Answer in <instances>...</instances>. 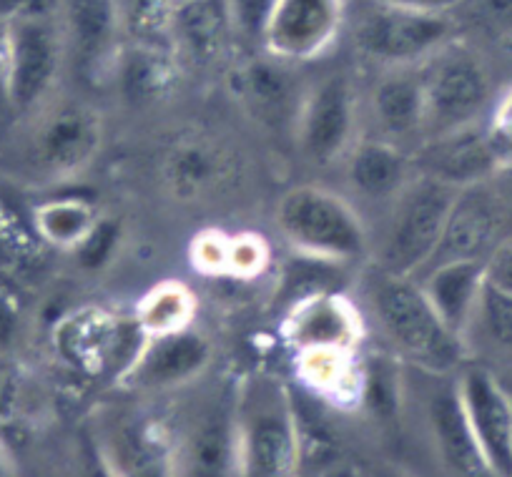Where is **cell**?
<instances>
[{
  "label": "cell",
  "instance_id": "cell-47",
  "mask_svg": "<svg viewBox=\"0 0 512 477\" xmlns=\"http://www.w3.org/2000/svg\"><path fill=\"white\" fill-rule=\"evenodd\" d=\"M8 475H11V465H8L6 452H3V447H0V477H8Z\"/></svg>",
  "mask_w": 512,
  "mask_h": 477
},
{
  "label": "cell",
  "instance_id": "cell-18",
  "mask_svg": "<svg viewBox=\"0 0 512 477\" xmlns=\"http://www.w3.org/2000/svg\"><path fill=\"white\" fill-rule=\"evenodd\" d=\"M512 234L502 206L497 204L490 184H477L457 194L455 206L447 216L442 242L437 247L432 264L457 262V259H475L485 262L487 254ZM430 264V267H432Z\"/></svg>",
  "mask_w": 512,
  "mask_h": 477
},
{
  "label": "cell",
  "instance_id": "cell-24",
  "mask_svg": "<svg viewBox=\"0 0 512 477\" xmlns=\"http://www.w3.org/2000/svg\"><path fill=\"white\" fill-rule=\"evenodd\" d=\"M239 38L229 0H186L176 6L174 51L209 66L229 53Z\"/></svg>",
  "mask_w": 512,
  "mask_h": 477
},
{
  "label": "cell",
  "instance_id": "cell-33",
  "mask_svg": "<svg viewBox=\"0 0 512 477\" xmlns=\"http://www.w3.org/2000/svg\"><path fill=\"white\" fill-rule=\"evenodd\" d=\"M475 322L485 327L492 342L512 352V294H502L485 284Z\"/></svg>",
  "mask_w": 512,
  "mask_h": 477
},
{
  "label": "cell",
  "instance_id": "cell-43",
  "mask_svg": "<svg viewBox=\"0 0 512 477\" xmlns=\"http://www.w3.org/2000/svg\"><path fill=\"white\" fill-rule=\"evenodd\" d=\"M11 86V23L0 21V98L8 101Z\"/></svg>",
  "mask_w": 512,
  "mask_h": 477
},
{
  "label": "cell",
  "instance_id": "cell-23",
  "mask_svg": "<svg viewBox=\"0 0 512 477\" xmlns=\"http://www.w3.org/2000/svg\"><path fill=\"white\" fill-rule=\"evenodd\" d=\"M422 292L430 299L442 322L465 337L477 317L482 292H485V262L457 259L427 267L420 277Z\"/></svg>",
  "mask_w": 512,
  "mask_h": 477
},
{
  "label": "cell",
  "instance_id": "cell-14",
  "mask_svg": "<svg viewBox=\"0 0 512 477\" xmlns=\"http://www.w3.org/2000/svg\"><path fill=\"white\" fill-rule=\"evenodd\" d=\"M304 78L297 63L282 61L269 53L246 58L231 73V88L241 106L269 129H292L297 126L299 108L307 96Z\"/></svg>",
  "mask_w": 512,
  "mask_h": 477
},
{
  "label": "cell",
  "instance_id": "cell-10",
  "mask_svg": "<svg viewBox=\"0 0 512 477\" xmlns=\"http://www.w3.org/2000/svg\"><path fill=\"white\" fill-rule=\"evenodd\" d=\"M61 16L11 23V86L8 101L18 111H33L56 88L66 66Z\"/></svg>",
  "mask_w": 512,
  "mask_h": 477
},
{
  "label": "cell",
  "instance_id": "cell-2",
  "mask_svg": "<svg viewBox=\"0 0 512 477\" xmlns=\"http://www.w3.org/2000/svg\"><path fill=\"white\" fill-rule=\"evenodd\" d=\"M239 477H299L302 437L292 395L269 375L236 387Z\"/></svg>",
  "mask_w": 512,
  "mask_h": 477
},
{
  "label": "cell",
  "instance_id": "cell-28",
  "mask_svg": "<svg viewBox=\"0 0 512 477\" xmlns=\"http://www.w3.org/2000/svg\"><path fill=\"white\" fill-rule=\"evenodd\" d=\"M357 352L339 349H314L297 354V375L314 392L337 400L362 395V367Z\"/></svg>",
  "mask_w": 512,
  "mask_h": 477
},
{
  "label": "cell",
  "instance_id": "cell-1",
  "mask_svg": "<svg viewBox=\"0 0 512 477\" xmlns=\"http://www.w3.org/2000/svg\"><path fill=\"white\" fill-rule=\"evenodd\" d=\"M369 302L384 337L407 362L430 375H452L465 367V337L442 322L415 277L379 272Z\"/></svg>",
  "mask_w": 512,
  "mask_h": 477
},
{
  "label": "cell",
  "instance_id": "cell-49",
  "mask_svg": "<svg viewBox=\"0 0 512 477\" xmlns=\"http://www.w3.org/2000/svg\"><path fill=\"white\" fill-rule=\"evenodd\" d=\"M176 3H186V0H176Z\"/></svg>",
  "mask_w": 512,
  "mask_h": 477
},
{
  "label": "cell",
  "instance_id": "cell-48",
  "mask_svg": "<svg viewBox=\"0 0 512 477\" xmlns=\"http://www.w3.org/2000/svg\"><path fill=\"white\" fill-rule=\"evenodd\" d=\"M299 477H322V475H304V472H302V475H299Z\"/></svg>",
  "mask_w": 512,
  "mask_h": 477
},
{
  "label": "cell",
  "instance_id": "cell-22",
  "mask_svg": "<svg viewBox=\"0 0 512 477\" xmlns=\"http://www.w3.org/2000/svg\"><path fill=\"white\" fill-rule=\"evenodd\" d=\"M342 161L354 194L377 204H392L415 176L412 151L382 136L357 139Z\"/></svg>",
  "mask_w": 512,
  "mask_h": 477
},
{
  "label": "cell",
  "instance_id": "cell-46",
  "mask_svg": "<svg viewBox=\"0 0 512 477\" xmlns=\"http://www.w3.org/2000/svg\"><path fill=\"white\" fill-rule=\"evenodd\" d=\"M369 477H412V475H410V472L400 470V467L382 465V467H377V470H374L372 475H369Z\"/></svg>",
  "mask_w": 512,
  "mask_h": 477
},
{
  "label": "cell",
  "instance_id": "cell-29",
  "mask_svg": "<svg viewBox=\"0 0 512 477\" xmlns=\"http://www.w3.org/2000/svg\"><path fill=\"white\" fill-rule=\"evenodd\" d=\"M176 0H116L123 43L174 51Z\"/></svg>",
  "mask_w": 512,
  "mask_h": 477
},
{
  "label": "cell",
  "instance_id": "cell-17",
  "mask_svg": "<svg viewBox=\"0 0 512 477\" xmlns=\"http://www.w3.org/2000/svg\"><path fill=\"white\" fill-rule=\"evenodd\" d=\"M412 166L415 174L460 191L485 184L500 169L487 141L485 121L420 141L412 151Z\"/></svg>",
  "mask_w": 512,
  "mask_h": 477
},
{
  "label": "cell",
  "instance_id": "cell-31",
  "mask_svg": "<svg viewBox=\"0 0 512 477\" xmlns=\"http://www.w3.org/2000/svg\"><path fill=\"white\" fill-rule=\"evenodd\" d=\"M96 221L98 211L86 199H53L36 211V226L43 239L71 252L91 234Z\"/></svg>",
  "mask_w": 512,
  "mask_h": 477
},
{
  "label": "cell",
  "instance_id": "cell-15",
  "mask_svg": "<svg viewBox=\"0 0 512 477\" xmlns=\"http://www.w3.org/2000/svg\"><path fill=\"white\" fill-rule=\"evenodd\" d=\"M146 342L136 319H118L103 309H83L71 314L58 329V347L66 360L88 372L113 370L121 362V375L128 370ZM118 375V377H121Z\"/></svg>",
  "mask_w": 512,
  "mask_h": 477
},
{
  "label": "cell",
  "instance_id": "cell-25",
  "mask_svg": "<svg viewBox=\"0 0 512 477\" xmlns=\"http://www.w3.org/2000/svg\"><path fill=\"white\" fill-rule=\"evenodd\" d=\"M427 420H430L432 440L442 462L455 477H492L480 445L470 430L465 410L460 405L457 387H442L430 397L427 405Z\"/></svg>",
  "mask_w": 512,
  "mask_h": 477
},
{
  "label": "cell",
  "instance_id": "cell-3",
  "mask_svg": "<svg viewBox=\"0 0 512 477\" xmlns=\"http://www.w3.org/2000/svg\"><path fill=\"white\" fill-rule=\"evenodd\" d=\"M277 229L297 254L344 267L367 257L369 234L344 196L324 186H294L277 204Z\"/></svg>",
  "mask_w": 512,
  "mask_h": 477
},
{
  "label": "cell",
  "instance_id": "cell-36",
  "mask_svg": "<svg viewBox=\"0 0 512 477\" xmlns=\"http://www.w3.org/2000/svg\"><path fill=\"white\" fill-rule=\"evenodd\" d=\"M269 252L264 239L251 234L231 236L229 244V274L234 277H254L267 264Z\"/></svg>",
  "mask_w": 512,
  "mask_h": 477
},
{
  "label": "cell",
  "instance_id": "cell-30",
  "mask_svg": "<svg viewBox=\"0 0 512 477\" xmlns=\"http://www.w3.org/2000/svg\"><path fill=\"white\" fill-rule=\"evenodd\" d=\"M196 317V297L186 284L181 282H161L151 289L141 304L136 307L134 319L144 329L146 337L156 334L179 332V329L194 327Z\"/></svg>",
  "mask_w": 512,
  "mask_h": 477
},
{
  "label": "cell",
  "instance_id": "cell-27",
  "mask_svg": "<svg viewBox=\"0 0 512 477\" xmlns=\"http://www.w3.org/2000/svg\"><path fill=\"white\" fill-rule=\"evenodd\" d=\"M231 156L206 136L176 141L164 159V179L179 199H199L229 176Z\"/></svg>",
  "mask_w": 512,
  "mask_h": 477
},
{
  "label": "cell",
  "instance_id": "cell-44",
  "mask_svg": "<svg viewBox=\"0 0 512 477\" xmlns=\"http://www.w3.org/2000/svg\"><path fill=\"white\" fill-rule=\"evenodd\" d=\"M379 3H390V6L412 8V11L427 13H452L465 3V0H379Z\"/></svg>",
  "mask_w": 512,
  "mask_h": 477
},
{
  "label": "cell",
  "instance_id": "cell-35",
  "mask_svg": "<svg viewBox=\"0 0 512 477\" xmlns=\"http://www.w3.org/2000/svg\"><path fill=\"white\" fill-rule=\"evenodd\" d=\"M472 16L482 31L512 56V0H475Z\"/></svg>",
  "mask_w": 512,
  "mask_h": 477
},
{
  "label": "cell",
  "instance_id": "cell-45",
  "mask_svg": "<svg viewBox=\"0 0 512 477\" xmlns=\"http://www.w3.org/2000/svg\"><path fill=\"white\" fill-rule=\"evenodd\" d=\"M322 477H362V475H359L352 465H344V462H339L337 465V462H334V465H329L327 470L322 472Z\"/></svg>",
  "mask_w": 512,
  "mask_h": 477
},
{
  "label": "cell",
  "instance_id": "cell-13",
  "mask_svg": "<svg viewBox=\"0 0 512 477\" xmlns=\"http://www.w3.org/2000/svg\"><path fill=\"white\" fill-rule=\"evenodd\" d=\"M455 387L492 477H512V397L480 365L462 367Z\"/></svg>",
  "mask_w": 512,
  "mask_h": 477
},
{
  "label": "cell",
  "instance_id": "cell-16",
  "mask_svg": "<svg viewBox=\"0 0 512 477\" xmlns=\"http://www.w3.org/2000/svg\"><path fill=\"white\" fill-rule=\"evenodd\" d=\"M61 28L73 68L91 83L111 81L123 46L116 0H63Z\"/></svg>",
  "mask_w": 512,
  "mask_h": 477
},
{
  "label": "cell",
  "instance_id": "cell-9",
  "mask_svg": "<svg viewBox=\"0 0 512 477\" xmlns=\"http://www.w3.org/2000/svg\"><path fill=\"white\" fill-rule=\"evenodd\" d=\"M214 360V344L196 327L146 337L139 354L118 380L123 387L146 395L181 390L206 375Z\"/></svg>",
  "mask_w": 512,
  "mask_h": 477
},
{
  "label": "cell",
  "instance_id": "cell-34",
  "mask_svg": "<svg viewBox=\"0 0 512 477\" xmlns=\"http://www.w3.org/2000/svg\"><path fill=\"white\" fill-rule=\"evenodd\" d=\"M485 131L497 164H512V86L492 103L485 118Z\"/></svg>",
  "mask_w": 512,
  "mask_h": 477
},
{
  "label": "cell",
  "instance_id": "cell-5",
  "mask_svg": "<svg viewBox=\"0 0 512 477\" xmlns=\"http://www.w3.org/2000/svg\"><path fill=\"white\" fill-rule=\"evenodd\" d=\"M420 73L425 86V139L485 121L495 103V88L490 66L477 48L452 38L420 63Z\"/></svg>",
  "mask_w": 512,
  "mask_h": 477
},
{
  "label": "cell",
  "instance_id": "cell-40",
  "mask_svg": "<svg viewBox=\"0 0 512 477\" xmlns=\"http://www.w3.org/2000/svg\"><path fill=\"white\" fill-rule=\"evenodd\" d=\"M63 0H0V21H33V18H58Z\"/></svg>",
  "mask_w": 512,
  "mask_h": 477
},
{
  "label": "cell",
  "instance_id": "cell-6",
  "mask_svg": "<svg viewBox=\"0 0 512 477\" xmlns=\"http://www.w3.org/2000/svg\"><path fill=\"white\" fill-rule=\"evenodd\" d=\"M457 194L460 189L430 176H412L405 191L392 201L390 224L379 247V272L420 277L435 259Z\"/></svg>",
  "mask_w": 512,
  "mask_h": 477
},
{
  "label": "cell",
  "instance_id": "cell-19",
  "mask_svg": "<svg viewBox=\"0 0 512 477\" xmlns=\"http://www.w3.org/2000/svg\"><path fill=\"white\" fill-rule=\"evenodd\" d=\"M282 334L294 354L314 349L357 352L364 327L357 307L347 297L324 289L292 304Z\"/></svg>",
  "mask_w": 512,
  "mask_h": 477
},
{
  "label": "cell",
  "instance_id": "cell-37",
  "mask_svg": "<svg viewBox=\"0 0 512 477\" xmlns=\"http://www.w3.org/2000/svg\"><path fill=\"white\" fill-rule=\"evenodd\" d=\"M229 244L231 236L219 231H206L194 239V267L206 274H229Z\"/></svg>",
  "mask_w": 512,
  "mask_h": 477
},
{
  "label": "cell",
  "instance_id": "cell-12",
  "mask_svg": "<svg viewBox=\"0 0 512 477\" xmlns=\"http://www.w3.org/2000/svg\"><path fill=\"white\" fill-rule=\"evenodd\" d=\"M103 146V118L86 103H63L41 121L33 139V159L48 179L66 181L83 174Z\"/></svg>",
  "mask_w": 512,
  "mask_h": 477
},
{
  "label": "cell",
  "instance_id": "cell-38",
  "mask_svg": "<svg viewBox=\"0 0 512 477\" xmlns=\"http://www.w3.org/2000/svg\"><path fill=\"white\" fill-rule=\"evenodd\" d=\"M272 3L274 0H229L239 38H249V41L259 43L264 23H267L269 11H272Z\"/></svg>",
  "mask_w": 512,
  "mask_h": 477
},
{
  "label": "cell",
  "instance_id": "cell-32",
  "mask_svg": "<svg viewBox=\"0 0 512 477\" xmlns=\"http://www.w3.org/2000/svg\"><path fill=\"white\" fill-rule=\"evenodd\" d=\"M121 234V221L108 219V216H98L91 234L73 249L78 257V264H81L83 269H88V272H101V269H106L108 264L113 262V254L118 252Z\"/></svg>",
  "mask_w": 512,
  "mask_h": 477
},
{
  "label": "cell",
  "instance_id": "cell-8",
  "mask_svg": "<svg viewBox=\"0 0 512 477\" xmlns=\"http://www.w3.org/2000/svg\"><path fill=\"white\" fill-rule=\"evenodd\" d=\"M349 0H274L259 48L289 63L317 61L347 31Z\"/></svg>",
  "mask_w": 512,
  "mask_h": 477
},
{
  "label": "cell",
  "instance_id": "cell-11",
  "mask_svg": "<svg viewBox=\"0 0 512 477\" xmlns=\"http://www.w3.org/2000/svg\"><path fill=\"white\" fill-rule=\"evenodd\" d=\"M174 477H239L236 390L216 392L194 412L176 445Z\"/></svg>",
  "mask_w": 512,
  "mask_h": 477
},
{
  "label": "cell",
  "instance_id": "cell-41",
  "mask_svg": "<svg viewBox=\"0 0 512 477\" xmlns=\"http://www.w3.org/2000/svg\"><path fill=\"white\" fill-rule=\"evenodd\" d=\"M78 477H118V472L113 470L111 460L103 452L101 442L86 440L81 450V470H78Z\"/></svg>",
  "mask_w": 512,
  "mask_h": 477
},
{
  "label": "cell",
  "instance_id": "cell-4",
  "mask_svg": "<svg viewBox=\"0 0 512 477\" xmlns=\"http://www.w3.org/2000/svg\"><path fill=\"white\" fill-rule=\"evenodd\" d=\"M354 51L382 68H410L457 38L452 13H427L364 0L357 16H347Z\"/></svg>",
  "mask_w": 512,
  "mask_h": 477
},
{
  "label": "cell",
  "instance_id": "cell-7",
  "mask_svg": "<svg viewBox=\"0 0 512 477\" xmlns=\"http://www.w3.org/2000/svg\"><path fill=\"white\" fill-rule=\"evenodd\" d=\"M359 91L349 73H329L309 83L299 108L294 139L312 166L342 161L359 139Z\"/></svg>",
  "mask_w": 512,
  "mask_h": 477
},
{
  "label": "cell",
  "instance_id": "cell-39",
  "mask_svg": "<svg viewBox=\"0 0 512 477\" xmlns=\"http://www.w3.org/2000/svg\"><path fill=\"white\" fill-rule=\"evenodd\" d=\"M485 284L502 294H512V234H507L485 259Z\"/></svg>",
  "mask_w": 512,
  "mask_h": 477
},
{
  "label": "cell",
  "instance_id": "cell-21",
  "mask_svg": "<svg viewBox=\"0 0 512 477\" xmlns=\"http://www.w3.org/2000/svg\"><path fill=\"white\" fill-rule=\"evenodd\" d=\"M369 113L379 136L395 144L425 139V86L420 66L384 68L369 96ZM405 149V146H402Z\"/></svg>",
  "mask_w": 512,
  "mask_h": 477
},
{
  "label": "cell",
  "instance_id": "cell-20",
  "mask_svg": "<svg viewBox=\"0 0 512 477\" xmlns=\"http://www.w3.org/2000/svg\"><path fill=\"white\" fill-rule=\"evenodd\" d=\"M118 477H174L176 447L161 420L151 415H126L101 442Z\"/></svg>",
  "mask_w": 512,
  "mask_h": 477
},
{
  "label": "cell",
  "instance_id": "cell-42",
  "mask_svg": "<svg viewBox=\"0 0 512 477\" xmlns=\"http://www.w3.org/2000/svg\"><path fill=\"white\" fill-rule=\"evenodd\" d=\"M487 184H490L492 194H495L497 204H500L502 211H505L507 224H510L512 229V164L500 166Z\"/></svg>",
  "mask_w": 512,
  "mask_h": 477
},
{
  "label": "cell",
  "instance_id": "cell-26",
  "mask_svg": "<svg viewBox=\"0 0 512 477\" xmlns=\"http://www.w3.org/2000/svg\"><path fill=\"white\" fill-rule=\"evenodd\" d=\"M176 58L179 56L171 48L123 43L113 66L111 83L131 106H154L174 91L179 78Z\"/></svg>",
  "mask_w": 512,
  "mask_h": 477
}]
</instances>
